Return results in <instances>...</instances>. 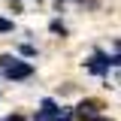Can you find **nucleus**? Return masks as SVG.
I'll list each match as a JSON object with an SVG mask.
<instances>
[{
  "label": "nucleus",
  "mask_w": 121,
  "mask_h": 121,
  "mask_svg": "<svg viewBox=\"0 0 121 121\" xmlns=\"http://www.w3.org/2000/svg\"><path fill=\"white\" fill-rule=\"evenodd\" d=\"M52 30H55V33H60V36H64V33H67V27H64V24H60V21H52Z\"/></svg>",
  "instance_id": "6"
},
{
  "label": "nucleus",
  "mask_w": 121,
  "mask_h": 121,
  "mask_svg": "<svg viewBox=\"0 0 121 121\" xmlns=\"http://www.w3.org/2000/svg\"><path fill=\"white\" fill-rule=\"evenodd\" d=\"M88 121H109L106 115H94V118H88Z\"/></svg>",
  "instance_id": "9"
},
{
  "label": "nucleus",
  "mask_w": 121,
  "mask_h": 121,
  "mask_svg": "<svg viewBox=\"0 0 121 121\" xmlns=\"http://www.w3.org/2000/svg\"><path fill=\"white\" fill-rule=\"evenodd\" d=\"M6 121H27V118H24V115H9Z\"/></svg>",
  "instance_id": "8"
},
{
  "label": "nucleus",
  "mask_w": 121,
  "mask_h": 121,
  "mask_svg": "<svg viewBox=\"0 0 121 121\" xmlns=\"http://www.w3.org/2000/svg\"><path fill=\"white\" fill-rule=\"evenodd\" d=\"M97 109H100V103H97V100H85V103L76 106V118L88 121V118H94V115H97Z\"/></svg>",
  "instance_id": "3"
},
{
  "label": "nucleus",
  "mask_w": 121,
  "mask_h": 121,
  "mask_svg": "<svg viewBox=\"0 0 121 121\" xmlns=\"http://www.w3.org/2000/svg\"><path fill=\"white\" fill-rule=\"evenodd\" d=\"M0 70H3V76L9 82H21V79H30L33 76V67L24 64V60H18L15 55H3L0 58Z\"/></svg>",
  "instance_id": "1"
},
{
  "label": "nucleus",
  "mask_w": 121,
  "mask_h": 121,
  "mask_svg": "<svg viewBox=\"0 0 121 121\" xmlns=\"http://www.w3.org/2000/svg\"><path fill=\"white\" fill-rule=\"evenodd\" d=\"M21 55H27V58H33V55H36V48H33V45H21Z\"/></svg>",
  "instance_id": "7"
},
{
  "label": "nucleus",
  "mask_w": 121,
  "mask_h": 121,
  "mask_svg": "<svg viewBox=\"0 0 121 121\" xmlns=\"http://www.w3.org/2000/svg\"><path fill=\"white\" fill-rule=\"evenodd\" d=\"M109 67H112V70L118 67V52H115L112 58H106L103 52H94L91 60H88V70H91L94 76H106V73H109Z\"/></svg>",
  "instance_id": "2"
},
{
  "label": "nucleus",
  "mask_w": 121,
  "mask_h": 121,
  "mask_svg": "<svg viewBox=\"0 0 121 121\" xmlns=\"http://www.w3.org/2000/svg\"><path fill=\"white\" fill-rule=\"evenodd\" d=\"M52 121H73V112H70V109H60V112H58Z\"/></svg>",
  "instance_id": "4"
},
{
  "label": "nucleus",
  "mask_w": 121,
  "mask_h": 121,
  "mask_svg": "<svg viewBox=\"0 0 121 121\" xmlns=\"http://www.w3.org/2000/svg\"><path fill=\"white\" fill-rule=\"evenodd\" d=\"M0 33H12V21H6V18H0Z\"/></svg>",
  "instance_id": "5"
}]
</instances>
